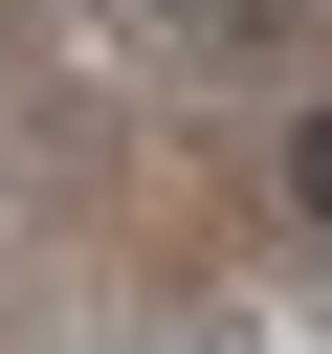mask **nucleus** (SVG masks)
<instances>
[{
  "mask_svg": "<svg viewBox=\"0 0 332 354\" xmlns=\"http://www.w3.org/2000/svg\"><path fill=\"white\" fill-rule=\"evenodd\" d=\"M288 199H310V221H332V133H288Z\"/></svg>",
  "mask_w": 332,
  "mask_h": 354,
  "instance_id": "f257e3e1",
  "label": "nucleus"
}]
</instances>
